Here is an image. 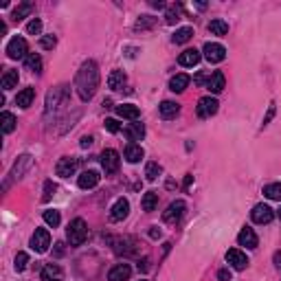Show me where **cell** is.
<instances>
[{"mask_svg":"<svg viewBox=\"0 0 281 281\" xmlns=\"http://www.w3.org/2000/svg\"><path fill=\"white\" fill-rule=\"evenodd\" d=\"M75 88L81 101H90L99 88V66L92 60H86L79 66L77 75H75Z\"/></svg>","mask_w":281,"mask_h":281,"instance_id":"obj_1","label":"cell"},{"mask_svg":"<svg viewBox=\"0 0 281 281\" xmlns=\"http://www.w3.org/2000/svg\"><path fill=\"white\" fill-rule=\"evenodd\" d=\"M68 104V86H60V88H53L49 95H46V108H44V114H46V119L51 114H55L62 110L64 106Z\"/></svg>","mask_w":281,"mask_h":281,"instance_id":"obj_2","label":"cell"},{"mask_svg":"<svg viewBox=\"0 0 281 281\" xmlns=\"http://www.w3.org/2000/svg\"><path fill=\"white\" fill-rule=\"evenodd\" d=\"M66 238L70 242V246H81L86 242L88 238V226H86V222L81 220V218H75L73 222L68 224L66 228Z\"/></svg>","mask_w":281,"mask_h":281,"instance_id":"obj_3","label":"cell"},{"mask_svg":"<svg viewBox=\"0 0 281 281\" xmlns=\"http://www.w3.org/2000/svg\"><path fill=\"white\" fill-rule=\"evenodd\" d=\"M5 51H7V57H11V60H27V55H29L27 40H24V37H20V35L11 37Z\"/></svg>","mask_w":281,"mask_h":281,"instance_id":"obj_4","label":"cell"},{"mask_svg":"<svg viewBox=\"0 0 281 281\" xmlns=\"http://www.w3.org/2000/svg\"><path fill=\"white\" fill-rule=\"evenodd\" d=\"M110 246L114 248L117 255H123V257H130V255L136 253V240L134 238H108Z\"/></svg>","mask_w":281,"mask_h":281,"instance_id":"obj_5","label":"cell"},{"mask_svg":"<svg viewBox=\"0 0 281 281\" xmlns=\"http://www.w3.org/2000/svg\"><path fill=\"white\" fill-rule=\"evenodd\" d=\"M202 55H204V60L211 64H220V62H224V57H226V49L218 42H207L202 46Z\"/></svg>","mask_w":281,"mask_h":281,"instance_id":"obj_6","label":"cell"},{"mask_svg":"<svg viewBox=\"0 0 281 281\" xmlns=\"http://www.w3.org/2000/svg\"><path fill=\"white\" fill-rule=\"evenodd\" d=\"M218 106H220L218 99L211 97V95H209V97H202L200 101H198V106H196V114L200 119H209V117H213V114L218 112Z\"/></svg>","mask_w":281,"mask_h":281,"instance_id":"obj_7","label":"cell"},{"mask_svg":"<svg viewBox=\"0 0 281 281\" xmlns=\"http://www.w3.org/2000/svg\"><path fill=\"white\" fill-rule=\"evenodd\" d=\"M251 218L255 224H270V222L274 220V211L268 207V204H255L253 211H251Z\"/></svg>","mask_w":281,"mask_h":281,"instance_id":"obj_8","label":"cell"},{"mask_svg":"<svg viewBox=\"0 0 281 281\" xmlns=\"http://www.w3.org/2000/svg\"><path fill=\"white\" fill-rule=\"evenodd\" d=\"M51 246V233L46 228H35V233L31 235V248L35 253H46Z\"/></svg>","mask_w":281,"mask_h":281,"instance_id":"obj_9","label":"cell"},{"mask_svg":"<svg viewBox=\"0 0 281 281\" xmlns=\"http://www.w3.org/2000/svg\"><path fill=\"white\" fill-rule=\"evenodd\" d=\"M184 211H187V204H184V200H174L167 207V211H163V220L167 222V224H174V222H178L184 215Z\"/></svg>","mask_w":281,"mask_h":281,"instance_id":"obj_10","label":"cell"},{"mask_svg":"<svg viewBox=\"0 0 281 281\" xmlns=\"http://www.w3.org/2000/svg\"><path fill=\"white\" fill-rule=\"evenodd\" d=\"M119 165H121L119 152H114V150H104V154H101V167H104L106 174H117V171H119Z\"/></svg>","mask_w":281,"mask_h":281,"instance_id":"obj_11","label":"cell"},{"mask_svg":"<svg viewBox=\"0 0 281 281\" xmlns=\"http://www.w3.org/2000/svg\"><path fill=\"white\" fill-rule=\"evenodd\" d=\"M226 261H228V266H231L233 270H246V268H248V257L240 251V248H231V251H226Z\"/></svg>","mask_w":281,"mask_h":281,"instance_id":"obj_12","label":"cell"},{"mask_svg":"<svg viewBox=\"0 0 281 281\" xmlns=\"http://www.w3.org/2000/svg\"><path fill=\"white\" fill-rule=\"evenodd\" d=\"M127 215H130V202H127L125 198H119V200L112 204V209H110V220L112 222H121V220H125Z\"/></svg>","mask_w":281,"mask_h":281,"instance_id":"obj_13","label":"cell"},{"mask_svg":"<svg viewBox=\"0 0 281 281\" xmlns=\"http://www.w3.org/2000/svg\"><path fill=\"white\" fill-rule=\"evenodd\" d=\"M132 277V268L130 264H117L110 268V272H108V281H127Z\"/></svg>","mask_w":281,"mask_h":281,"instance_id":"obj_14","label":"cell"},{"mask_svg":"<svg viewBox=\"0 0 281 281\" xmlns=\"http://www.w3.org/2000/svg\"><path fill=\"white\" fill-rule=\"evenodd\" d=\"M57 176H62V178H68V176H73L75 171H77V158H60V163H57Z\"/></svg>","mask_w":281,"mask_h":281,"instance_id":"obj_15","label":"cell"},{"mask_svg":"<svg viewBox=\"0 0 281 281\" xmlns=\"http://www.w3.org/2000/svg\"><path fill=\"white\" fill-rule=\"evenodd\" d=\"M31 165H33V158H31L29 154H22L20 158H18V163L14 165V169H11V174H9V178L11 180H18V178H22L24 176V171H27Z\"/></svg>","mask_w":281,"mask_h":281,"instance_id":"obj_16","label":"cell"},{"mask_svg":"<svg viewBox=\"0 0 281 281\" xmlns=\"http://www.w3.org/2000/svg\"><path fill=\"white\" fill-rule=\"evenodd\" d=\"M40 279L42 281H64V270H62V266H57V264H46L42 268V272H40Z\"/></svg>","mask_w":281,"mask_h":281,"instance_id":"obj_17","label":"cell"},{"mask_svg":"<svg viewBox=\"0 0 281 281\" xmlns=\"http://www.w3.org/2000/svg\"><path fill=\"white\" fill-rule=\"evenodd\" d=\"M99 180H101V176H99V171H95V169H86L84 174L79 176V180H77V184L81 189H95L99 184Z\"/></svg>","mask_w":281,"mask_h":281,"instance_id":"obj_18","label":"cell"},{"mask_svg":"<svg viewBox=\"0 0 281 281\" xmlns=\"http://www.w3.org/2000/svg\"><path fill=\"white\" fill-rule=\"evenodd\" d=\"M238 244L246 246V248H257L259 240H257V235H255V231H253L251 226H244L240 231V235H238Z\"/></svg>","mask_w":281,"mask_h":281,"instance_id":"obj_19","label":"cell"},{"mask_svg":"<svg viewBox=\"0 0 281 281\" xmlns=\"http://www.w3.org/2000/svg\"><path fill=\"white\" fill-rule=\"evenodd\" d=\"M224 84H226L224 75H222L220 70H215V73H211V75H209V81H207V86H204V88H207L209 92L218 95V92L224 90Z\"/></svg>","mask_w":281,"mask_h":281,"instance_id":"obj_20","label":"cell"},{"mask_svg":"<svg viewBox=\"0 0 281 281\" xmlns=\"http://www.w3.org/2000/svg\"><path fill=\"white\" fill-rule=\"evenodd\" d=\"M200 51H196V49H187V51H182L180 55H178V64L180 66H187V68H191V66H196L198 62H200Z\"/></svg>","mask_w":281,"mask_h":281,"instance_id":"obj_21","label":"cell"},{"mask_svg":"<svg viewBox=\"0 0 281 281\" xmlns=\"http://www.w3.org/2000/svg\"><path fill=\"white\" fill-rule=\"evenodd\" d=\"M178 112H180V106L176 104V101H163L161 106H158V114H161L163 119H176Z\"/></svg>","mask_w":281,"mask_h":281,"instance_id":"obj_22","label":"cell"},{"mask_svg":"<svg viewBox=\"0 0 281 281\" xmlns=\"http://www.w3.org/2000/svg\"><path fill=\"white\" fill-rule=\"evenodd\" d=\"M189 81H191L189 75L178 73V75H174V77L169 79V90H171V92H182L184 88L189 86Z\"/></svg>","mask_w":281,"mask_h":281,"instance_id":"obj_23","label":"cell"},{"mask_svg":"<svg viewBox=\"0 0 281 281\" xmlns=\"http://www.w3.org/2000/svg\"><path fill=\"white\" fill-rule=\"evenodd\" d=\"M117 114L121 119L136 121L140 117V110H138V106H134V104H123V106H117Z\"/></svg>","mask_w":281,"mask_h":281,"instance_id":"obj_24","label":"cell"},{"mask_svg":"<svg viewBox=\"0 0 281 281\" xmlns=\"http://www.w3.org/2000/svg\"><path fill=\"white\" fill-rule=\"evenodd\" d=\"M125 73L123 70H112L110 75H108V88L110 90H121V88L125 86Z\"/></svg>","mask_w":281,"mask_h":281,"instance_id":"obj_25","label":"cell"},{"mask_svg":"<svg viewBox=\"0 0 281 281\" xmlns=\"http://www.w3.org/2000/svg\"><path fill=\"white\" fill-rule=\"evenodd\" d=\"M123 156H125V161H127V163H132V165H134V163H138L140 158L145 156V152H143V148H140V145H136V143H130V145H127V148H125Z\"/></svg>","mask_w":281,"mask_h":281,"instance_id":"obj_26","label":"cell"},{"mask_svg":"<svg viewBox=\"0 0 281 281\" xmlns=\"http://www.w3.org/2000/svg\"><path fill=\"white\" fill-rule=\"evenodd\" d=\"M33 99H35V88H24V90L18 92V97H16V106H20V108H29L31 104H33Z\"/></svg>","mask_w":281,"mask_h":281,"instance_id":"obj_27","label":"cell"},{"mask_svg":"<svg viewBox=\"0 0 281 281\" xmlns=\"http://www.w3.org/2000/svg\"><path fill=\"white\" fill-rule=\"evenodd\" d=\"M123 132H125V136L130 138V140H143V136H145V125L143 123H132V125H127Z\"/></svg>","mask_w":281,"mask_h":281,"instance_id":"obj_28","label":"cell"},{"mask_svg":"<svg viewBox=\"0 0 281 281\" xmlns=\"http://www.w3.org/2000/svg\"><path fill=\"white\" fill-rule=\"evenodd\" d=\"M31 14H33V3H22V5H18V7L14 9L11 18H14L16 22H20V20H24V18H29Z\"/></svg>","mask_w":281,"mask_h":281,"instance_id":"obj_29","label":"cell"},{"mask_svg":"<svg viewBox=\"0 0 281 281\" xmlns=\"http://www.w3.org/2000/svg\"><path fill=\"white\" fill-rule=\"evenodd\" d=\"M3 90H11V88H16L18 86V70L14 68H7L5 70V75H3Z\"/></svg>","mask_w":281,"mask_h":281,"instance_id":"obj_30","label":"cell"},{"mask_svg":"<svg viewBox=\"0 0 281 281\" xmlns=\"http://www.w3.org/2000/svg\"><path fill=\"white\" fill-rule=\"evenodd\" d=\"M191 37H194V29L191 27H182V29H178L174 35H171V42L174 44H187Z\"/></svg>","mask_w":281,"mask_h":281,"instance_id":"obj_31","label":"cell"},{"mask_svg":"<svg viewBox=\"0 0 281 281\" xmlns=\"http://www.w3.org/2000/svg\"><path fill=\"white\" fill-rule=\"evenodd\" d=\"M140 204H143V211H148V213L156 211V207H158V194H156V191H148V194L143 196V200H140Z\"/></svg>","mask_w":281,"mask_h":281,"instance_id":"obj_32","label":"cell"},{"mask_svg":"<svg viewBox=\"0 0 281 281\" xmlns=\"http://www.w3.org/2000/svg\"><path fill=\"white\" fill-rule=\"evenodd\" d=\"M24 66L29 70H33V73H42V57L37 53H29L27 60H24Z\"/></svg>","mask_w":281,"mask_h":281,"instance_id":"obj_33","label":"cell"},{"mask_svg":"<svg viewBox=\"0 0 281 281\" xmlns=\"http://www.w3.org/2000/svg\"><path fill=\"white\" fill-rule=\"evenodd\" d=\"M0 123H3V132L5 134H11V132L16 130L18 121H16V117L11 112H3V117H0Z\"/></svg>","mask_w":281,"mask_h":281,"instance_id":"obj_34","label":"cell"},{"mask_svg":"<svg viewBox=\"0 0 281 281\" xmlns=\"http://www.w3.org/2000/svg\"><path fill=\"white\" fill-rule=\"evenodd\" d=\"M264 196L268 200H279L281 202V182H270L264 187Z\"/></svg>","mask_w":281,"mask_h":281,"instance_id":"obj_35","label":"cell"},{"mask_svg":"<svg viewBox=\"0 0 281 281\" xmlns=\"http://www.w3.org/2000/svg\"><path fill=\"white\" fill-rule=\"evenodd\" d=\"M156 24V18L154 16H140L136 22H134V31H148Z\"/></svg>","mask_w":281,"mask_h":281,"instance_id":"obj_36","label":"cell"},{"mask_svg":"<svg viewBox=\"0 0 281 281\" xmlns=\"http://www.w3.org/2000/svg\"><path fill=\"white\" fill-rule=\"evenodd\" d=\"M209 31H211V35H226L228 33V24L224 20H211L209 22Z\"/></svg>","mask_w":281,"mask_h":281,"instance_id":"obj_37","label":"cell"},{"mask_svg":"<svg viewBox=\"0 0 281 281\" xmlns=\"http://www.w3.org/2000/svg\"><path fill=\"white\" fill-rule=\"evenodd\" d=\"M44 222L51 226V228H57L60 226V222H62V218H60V211H55V209H46L44 211Z\"/></svg>","mask_w":281,"mask_h":281,"instance_id":"obj_38","label":"cell"},{"mask_svg":"<svg viewBox=\"0 0 281 281\" xmlns=\"http://www.w3.org/2000/svg\"><path fill=\"white\" fill-rule=\"evenodd\" d=\"M161 174H163V167L158 163H148V165H145V178H148L150 182H154Z\"/></svg>","mask_w":281,"mask_h":281,"instance_id":"obj_39","label":"cell"},{"mask_svg":"<svg viewBox=\"0 0 281 281\" xmlns=\"http://www.w3.org/2000/svg\"><path fill=\"white\" fill-rule=\"evenodd\" d=\"M180 14H182V5H174V7L167 9L165 20H167V24H176L178 20H180Z\"/></svg>","mask_w":281,"mask_h":281,"instance_id":"obj_40","label":"cell"},{"mask_svg":"<svg viewBox=\"0 0 281 281\" xmlns=\"http://www.w3.org/2000/svg\"><path fill=\"white\" fill-rule=\"evenodd\" d=\"M27 264H29V255L27 253H18L16 255V261H14V268L18 272H22L24 268H27Z\"/></svg>","mask_w":281,"mask_h":281,"instance_id":"obj_41","label":"cell"},{"mask_svg":"<svg viewBox=\"0 0 281 281\" xmlns=\"http://www.w3.org/2000/svg\"><path fill=\"white\" fill-rule=\"evenodd\" d=\"M27 33L29 35H40L42 33V20L40 18H33V20L27 24Z\"/></svg>","mask_w":281,"mask_h":281,"instance_id":"obj_42","label":"cell"},{"mask_svg":"<svg viewBox=\"0 0 281 281\" xmlns=\"http://www.w3.org/2000/svg\"><path fill=\"white\" fill-rule=\"evenodd\" d=\"M55 44H57V37H55V35H42V37H40V46L46 49V51L55 49Z\"/></svg>","mask_w":281,"mask_h":281,"instance_id":"obj_43","label":"cell"},{"mask_svg":"<svg viewBox=\"0 0 281 281\" xmlns=\"http://www.w3.org/2000/svg\"><path fill=\"white\" fill-rule=\"evenodd\" d=\"M104 125H106V130H108V132H112V134H117V132L121 130V123H119L117 119H106V121H104Z\"/></svg>","mask_w":281,"mask_h":281,"instance_id":"obj_44","label":"cell"},{"mask_svg":"<svg viewBox=\"0 0 281 281\" xmlns=\"http://www.w3.org/2000/svg\"><path fill=\"white\" fill-rule=\"evenodd\" d=\"M53 191H55L53 180H46V182H44V196H42V200H44V202H49V200H51V196H53Z\"/></svg>","mask_w":281,"mask_h":281,"instance_id":"obj_45","label":"cell"},{"mask_svg":"<svg viewBox=\"0 0 281 281\" xmlns=\"http://www.w3.org/2000/svg\"><path fill=\"white\" fill-rule=\"evenodd\" d=\"M274 110H277V108H274V101H272V104L270 106H268V112H266V117H264V123H261V125H268V123H270V121H272V117H274Z\"/></svg>","mask_w":281,"mask_h":281,"instance_id":"obj_46","label":"cell"},{"mask_svg":"<svg viewBox=\"0 0 281 281\" xmlns=\"http://www.w3.org/2000/svg\"><path fill=\"white\" fill-rule=\"evenodd\" d=\"M150 238L152 240H161L163 238V231L158 226H150Z\"/></svg>","mask_w":281,"mask_h":281,"instance_id":"obj_47","label":"cell"},{"mask_svg":"<svg viewBox=\"0 0 281 281\" xmlns=\"http://www.w3.org/2000/svg\"><path fill=\"white\" fill-rule=\"evenodd\" d=\"M218 279L220 281H231V270H228V268H222V270L218 272Z\"/></svg>","mask_w":281,"mask_h":281,"instance_id":"obj_48","label":"cell"},{"mask_svg":"<svg viewBox=\"0 0 281 281\" xmlns=\"http://www.w3.org/2000/svg\"><path fill=\"white\" fill-rule=\"evenodd\" d=\"M138 270H143V272L150 270V259H148V257H145L143 261H138Z\"/></svg>","mask_w":281,"mask_h":281,"instance_id":"obj_49","label":"cell"},{"mask_svg":"<svg viewBox=\"0 0 281 281\" xmlns=\"http://www.w3.org/2000/svg\"><path fill=\"white\" fill-rule=\"evenodd\" d=\"M152 7H154V9H165V3H163V0H152Z\"/></svg>","mask_w":281,"mask_h":281,"instance_id":"obj_50","label":"cell"},{"mask_svg":"<svg viewBox=\"0 0 281 281\" xmlns=\"http://www.w3.org/2000/svg\"><path fill=\"white\" fill-rule=\"evenodd\" d=\"M92 145V136H84L81 138V148H90Z\"/></svg>","mask_w":281,"mask_h":281,"instance_id":"obj_51","label":"cell"},{"mask_svg":"<svg viewBox=\"0 0 281 281\" xmlns=\"http://www.w3.org/2000/svg\"><path fill=\"white\" fill-rule=\"evenodd\" d=\"M191 182H194V176H191V174H189L187 178H184V182H182V187H184V189H189V187H191Z\"/></svg>","mask_w":281,"mask_h":281,"instance_id":"obj_52","label":"cell"},{"mask_svg":"<svg viewBox=\"0 0 281 281\" xmlns=\"http://www.w3.org/2000/svg\"><path fill=\"white\" fill-rule=\"evenodd\" d=\"M274 264H277V268L281 270V251H277V253H274Z\"/></svg>","mask_w":281,"mask_h":281,"instance_id":"obj_53","label":"cell"},{"mask_svg":"<svg viewBox=\"0 0 281 281\" xmlns=\"http://www.w3.org/2000/svg\"><path fill=\"white\" fill-rule=\"evenodd\" d=\"M57 248H55V255H57V257H62V255H64V244H55Z\"/></svg>","mask_w":281,"mask_h":281,"instance_id":"obj_54","label":"cell"},{"mask_svg":"<svg viewBox=\"0 0 281 281\" xmlns=\"http://www.w3.org/2000/svg\"><path fill=\"white\" fill-rule=\"evenodd\" d=\"M5 33H7V24H5V22H0V37H3Z\"/></svg>","mask_w":281,"mask_h":281,"instance_id":"obj_55","label":"cell"},{"mask_svg":"<svg viewBox=\"0 0 281 281\" xmlns=\"http://www.w3.org/2000/svg\"><path fill=\"white\" fill-rule=\"evenodd\" d=\"M277 215H279V218H281V209H279V211H277Z\"/></svg>","mask_w":281,"mask_h":281,"instance_id":"obj_56","label":"cell"},{"mask_svg":"<svg viewBox=\"0 0 281 281\" xmlns=\"http://www.w3.org/2000/svg\"><path fill=\"white\" fill-rule=\"evenodd\" d=\"M140 281H145V279H140Z\"/></svg>","mask_w":281,"mask_h":281,"instance_id":"obj_57","label":"cell"}]
</instances>
